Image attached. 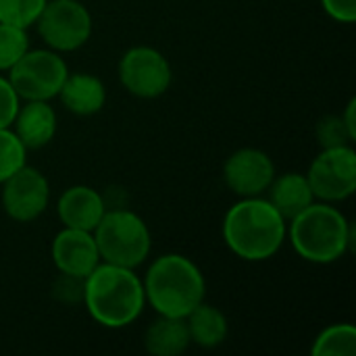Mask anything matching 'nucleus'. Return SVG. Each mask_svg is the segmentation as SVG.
Listing matches in <instances>:
<instances>
[{"label":"nucleus","mask_w":356,"mask_h":356,"mask_svg":"<svg viewBox=\"0 0 356 356\" xmlns=\"http://www.w3.org/2000/svg\"><path fill=\"white\" fill-rule=\"evenodd\" d=\"M223 242L242 261L263 263L273 259L288 240V221L263 198H240L223 217Z\"/></svg>","instance_id":"obj_1"},{"label":"nucleus","mask_w":356,"mask_h":356,"mask_svg":"<svg viewBox=\"0 0 356 356\" xmlns=\"http://www.w3.org/2000/svg\"><path fill=\"white\" fill-rule=\"evenodd\" d=\"M88 315L106 330H123L140 319L146 307L144 284L136 269L100 263L83 284Z\"/></svg>","instance_id":"obj_2"},{"label":"nucleus","mask_w":356,"mask_h":356,"mask_svg":"<svg viewBox=\"0 0 356 356\" xmlns=\"http://www.w3.org/2000/svg\"><path fill=\"white\" fill-rule=\"evenodd\" d=\"M146 305L156 315L186 319L207 300V280L200 267L186 254L169 252L152 261L142 277Z\"/></svg>","instance_id":"obj_3"},{"label":"nucleus","mask_w":356,"mask_h":356,"mask_svg":"<svg viewBox=\"0 0 356 356\" xmlns=\"http://www.w3.org/2000/svg\"><path fill=\"white\" fill-rule=\"evenodd\" d=\"M288 238L294 252L313 265H332L355 248L353 223L336 204L319 200L288 221Z\"/></svg>","instance_id":"obj_4"},{"label":"nucleus","mask_w":356,"mask_h":356,"mask_svg":"<svg viewBox=\"0 0 356 356\" xmlns=\"http://www.w3.org/2000/svg\"><path fill=\"white\" fill-rule=\"evenodd\" d=\"M92 234L102 263L138 269L150 257V229L138 213L125 207L106 209Z\"/></svg>","instance_id":"obj_5"},{"label":"nucleus","mask_w":356,"mask_h":356,"mask_svg":"<svg viewBox=\"0 0 356 356\" xmlns=\"http://www.w3.org/2000/svg\"><path fill=\"white\" fill-rule=\"evenodd\" d=\"M69 75L67 60L60 52L50 48L27 50L8 71L6 77L15 88L17 96L23 100H52L58 96L65 79Z\"/></svg>","instance_id":"obj_6"},{"label":"nucleus","mask_w":356,"mask_h":356,"mask_svg":"<svg viewBox=\"0 0 356 356\" xmlns=\"http://www.w3.org/2000/svg\"><path fill=\"white\" fill-rule=\"evenodd\" d=\"M35 25L44 46L60 54L86 46L94 29L92 15L79 0H46Z\"/></svg>","instance_id":"obj_7"},{"label":"nucleus","mask_w":356,"mask_h":356,"mask_svg":"<svg viewBox=\"0 0 356 356\" xmlns=\"http://www.w3.org/2000/svg\"><path fill=\"white\" fill-rule=\"evenodd\" d=\"M121 86L136 98L154 100L167 94L173 83L169 58L152 46H134L123 52L117 65Z\"/></svg>","instance_id":"obj_8"},{"label":"nucleus","mask_w":356,"mask_h":356,"mask_svg":"<svg viewBox=\"0 0 356 356\" xmlns=\"http://www.w3.org/2000/svg\"><path fill=\"white\" fill-rule=\"evenodd\" d=\"M315 200L338 204L356 192V150L353 144L321 148L305 173Z\"/></svg>","instance_id":"obj_9"},{"label":"nucleus","mask_w":356,"mask_h":356,"mask_svg":"<svg viewBox=\"0 0 356 356\" xmlns=\"http://www.w3.org/2000/svg\"><path fill=\"white\" fill-rule=\"evenodd\" d=\"M0 186L2 209L6 217L17 223H31L40 219L50 204V184L46 175L27 163Z\"/></svg>","instance_id":"obj_10"},{"label":"nucleus","mask_w":356,"mask_h":356,"mask_svg":"<svg viewBox=\"0 0 356 356\" xmlns=\"http://www.w3.org/2000/svg\"><path fill=\"white\" fill-rule=\"evenodd\" d=\"M277 175L273 159L261 148H238L223 163V181L240 198L263 196Z\"/></svg>","instance_id":"obj_11"},{"label":"nucleus","mask_w":356,"mask_h":356,"mask_svg":"<svg viewBox=\"0 0 356 356\" xmlns=\"http://www.w3.org/2000/svg\"><path fill=\"white\" fill-rule=\"evenodd\" d=\"M50 257L58 273L75 277H88L102 263L94 234L71 227H63L54 236L50 244Z\"/></svg>","instance_id":"obj_12"},{"label":"nucleus","mask_w":356,"mask_h":356,"mask_svg":"<svg viewBox=\"0 0 356 356\" xmlns=\"http://www.w3.org/2000/svg\"><path fill=\"white\" fill-rule=\"evenodd\" d=\"M106 209L108 207H106L104 194L83 184L63 190V194L56 200L58 219L63 227H71V229L94 232V227L100 223Z\"/></svg>","instance_id":"obj_13"},{"label":"nucleus","mask_w":356,"mask_h":356,"mask_svg":"<svg viewBox=\"0 0 356 356\" xmlns=\"http://www.w3.org/2000/svg\"><path fill=\"white\" fill-rule=\"evenodd\" d=\"M10 127L27 150H40L56 136V111L48 100H23Z\"/></svg>","instance_id":"obj_14"},{"label":"nucleus","mask_w":356,"mask_h":356,"mask_svg":"<svg viewBox=\"0 0 356 356\" xmlns=\"http://www.w3.org/2000/svg\"><path fill=\"white\" fill-rule=\"evenodd\" d=\"M56 98L69 113L77 117H94L106 104V88L102 79L92 73L69 71Z\"/></svg>","instance_id":"obj_15"},{"label":"nucleus","mask_w":356,"mask_h":356,"mask_svg":"<svg viewBox=\"0 0 356 356\" xmlns=\"http://www.w3.org/2000/svg\"><path fill=\"white\" fill-rule=\"evenodd\" d=\"M265 194L267 200L286 221H292L296 215H300L307 207L315 202V194L311 190L307 175L298 171L275 175Z\"/></svg>","instance_id":"obj_16"},{"label":"nucleus","mask_w":356,"mask_h":356,"mask_svg":"<svg viewBox=\"0 0 356 356\" xmlns=\"http://www.w3.org/2000/svg\"><path fill=\"white\" fill-rule=\"evenodd\" d=\"M186 319L159 315L144 332V348L152 356H179L190 348Z\"/></svg>","instance_id":"obj_17"},{"label":"nucleus","mask_w":356,"mask_h":356,"mask_svg":"<svg viewBox=\"0 0 356 356\" xmlns=\"http://www.w3.org/2000/svg\"><path fill=\"white\" fill-rule=\"evenodd\" d=\"M188 332H190V342L196 344L202 350H213L219 348L229 334V323L227 317L221 309L209 305L207 300L200 302L188 317Z\"/></svg>","instance_id":"obj_18"},{"label":"nucleus","mask_w":356,"mask_h":356,"mask_svg":"<svg viewBox=\"0 0 356 356\" xmlns=\"http://www.w3.org/2000/svg\"><path fill=\"white\" fill-rule=\"evenodd\" d=\"M313 356H355L356 327L353 323H334L319 332L311 346Z\"/></svg>","instance_id":"obj_19"},{"label":"nucleus","mask_w":356,"mask_h":356,"mask_svg":"<svg viewBox=\"0 0 356 356\" xmlns=\"http://www.w3.org/2000/svg\"><path fill=\"white\" fill-rule=\"evenodd\" d=\"M29 50L27 29L0 23V73H6Z\"/></svg>","instance_id":"obj_20"},{"label":"nucleus","mask_w":356,"mask_h":356,"mask_svg":"<svg viewBox=\"0 0 356 356\" xmlns=\"http://www.w3.org/2000/svg\"><path fill=\"white\" fill-rule=\"evenodd\" d=\"M27 163V148L10 127L0 129V184Z\"/></svg>","instance_id":"obj_21"},{"label":"nucleus","mask_w":356,"mask_h":356,"mask_svg":"<svg viewBox=\"0 0 356 356\" xmlns=\"http://www.w3.org/2000/svg\"><path fill=\"white\" fill-rule=\"evenodd\" d=\"M46 0H0V23H10L17 27L35 25Z\"/></svg>","instance_id":"obj_22"},{"label":"nucleus","mask_w":356,"mask_h":356,"mask_svg":"<svg viewBox=\"0 0 356 356\" xmlns=\"http://www.w3.org/2000/svg\"><path fill=\"white\" fill-rule=\"evenodd\" d=\"M315 134H317V142H319L321 148L346 146V144H353L355 142L340 115H327V117H323L317 123Z\"/></svg>","instance_id":"obj_23"},{"label":"nucleus","mask_w":356,"mask_h":356,"mask_svg":"<svg viewBox=\"0 0 356 356\" xmlns=\"http://www.w3.org/2000/svg\"><path fill=\"white\" fill-rule=\"evenodd\" d=\"M83 284H86V277L58 273V277L52 284V296L63 305H81L83 302Z\"/></svg>","instance_id":"obj_24"},{"label":"nucleus","mask_w":356,"mask_h":356,"mask_svg":"<svg viewBox=\"0 0 356 356\" xmlns=\"http://www.w3.org/2000/svg\"><path fill=\"white\" fill-rule=\"evenodd\" d=\"M19 104H21V98L17 96L8 77L0 75V129L13 125V119L19 111Z\"/></svg>","instance_id":"obj_25"},{"label":"nucleus","mask_w":356,"mask_h":356,"mask_svg":"<svg viewBox=\"0 0 356 356\" xmlns=\"http://www.w3.org/2000/svg\"><path fill=\"white\" fill-rule=\"evenodd\" d=\"M321 6L338 23L356 21V0H321Z\"/></svg>","instance_id":"obj_26"},{"label":"nucleus","mask_w":356,"mask_h":356,"mask_svg":"<svg viewBox=\"0 0 356 356\" xmlns=\"http://www.w3.org/2000/svg\"><path fill=\"white\" fill-rule=\"evenodd\" d=\"M340 117H342L344 125L348 127L353 140H356V98H350V100H348V104H346L344 113H340Z\"/></svg>","instance_id":"obj_27"}]
</instances>
